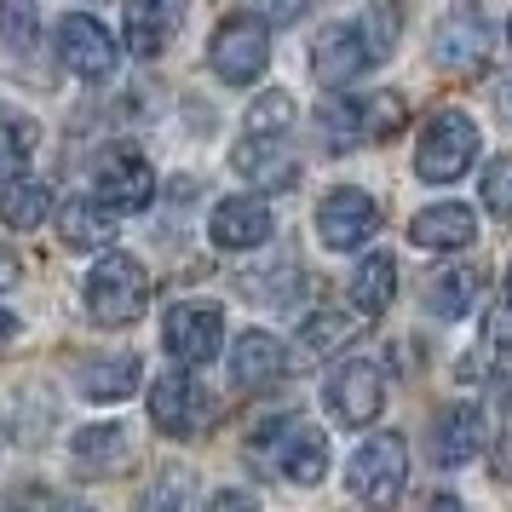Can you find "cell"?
Returning <instances> with one entry per match:
<instances>
[{
    "instance_id": "cell-10",
    "label": "cell",
    "mask_w": 512,
    "mask_h": 512,
    "mask_svg": "<svg viewBox=\"0 0 512 512\" xmlns=\"http://www.w3.org/2000/svg\"><path fill=\"white\" fill-rule=\"evenodd\" d=\"M323 403H328V415L340 420V426H369V420L380 415V403H386L380 363H369V357H351V363H340V369H328Z\"/></svg>"
},
{
    "instance_id": "cell-31",
    "label": "cell",
    "mask_w": 512,
    "mask_h": 512,
    "mask_svg": "<svg viewBox=\"0 0 512 512\" xmlns=\"http://www.w3.org/2000/svg\"><path fill=\"white\" fill-rule=\"evenodd\" d=\"M288 121H294V104L282 93H265L248 104V121H242V133H254V139H282L288 133Z\"/></svg>"
},
{
    "instance_id": "cell-9",
    "label": "cell",
    "mask_w": 512,
    "mask_h": 512,
    "mask_svg": "<svg viewBox=\"0 0 512 512\" xmlns=\"http://www.w3.org/2000/svg\"><path fill=\"white\" fill-rule=\"evenodd\" d=\"M150 420L167 438H196L213 420V397L202 392L196 374H156L150 380Z\"/></svg>"
},
{
    "instance_id": "cell-29",
    "label": "cell",
    "mask_w": 512,
    "mask_h": 512,
    "mask_svg": "<svg viewBox=\"0 0 512 512\" xmlns=\"http://www.w3.org/2000/svg\"><path fill=\"white\" fill-rule=\"evenodd\" d=\"M139 512H196V472H190V466H162V472L144 484Z\"/></svg>"
},
{
    "instance_id": "cell-32",
    "label": "cell",
    "mask_w": 512,
    "mask_h": 512,
    "mask_svg": "<svg viewBox=\"0 0 512 512\" xmlns=\"http://www.w3.org/2000/svg\"><path fill=\"white\" fill-rule=\"evenodd\" d=\"M484 208L512 225V156H495L484 167Z\"/></svg>"
},
{
    "instance_id": "cell-36",
    "label": "cell",
    "mask_w": 512,
    "mask_h": 512,
    "mask_svg": "<svg viewBox=\"0 0 512 512\" xmlns=\"http://www.w3.org/2000/svg\"><path fill=\"white\" fill-rule=\"evenodd\" d=\"M495 461H501L495 472H501V478L512 484V426H507V438H501V449H495Z\"/></svg>"
},
{
    "instance_id": "cell-40",
    "label": "cell",
    "mask_w": 512,
    "mask_h": 512,
    "mask_svg": "<svg viewBox=\"0 0 512 512\" xmlns=\"http://www.w3.org/2000/svg\"><path fill=\"white\" fill-rule=\"evenodd\" d=\"M507 305H512V265H507Z\"/></svg>"
},
{
    "instance_id": "cell-26",
    "label": "cell",
    "mask_w": 512,
    "mask_h": 512,
    "mask_svg": "<svg viewBox=\"0 0 512 512\" xmlns=\"http://www.w3.org/2000/svg\"><path fill=\"white\" fill-rule=\"evenodd\" d=\"M47 213H52V185H41V179H12L0 190V225L6 231H35Z\"/></svg>"
},
{
    "instance_id": "cell-34",
    "label": "cell",
    "mask_w": 512,
    "mask_h": 512,
    "mask_svg": "<svg viewBox=\"0 0 512 512\" xmlns=\"http://www.w3.org/2000/svg\"><path fill=\"white\" fill-rule=\"evenodd\" d=\"M208 512H259V507H254V495H242V489H219L208 501Z\"/></svg>"
},
{
    "instance_id": "cell-7",
    "label": "cell",
    "mask_w": 512,
    "mask_h": 512,
    "mask_svg": "<svg viewBox=\"0 0 512 512\" xmlns=\"http://www.w3.org/2000/svg\"><path fill=\"white\" fill-rule=\"evenodd\" d=\"M162 346L179 369H202L225 346V311L208 300H179L162 323Z\"/></svg>"
},
{
    "instance_id": "cell-12",
    "label": "cell",
    "mask_w": 512,
    "mask_h": 512,
    "mask_svg": "<svg viewBox=\"0 0 512 512\" xmlns=\"http://www.w3.org/2000/svg\"><path fill=\"white\" fill-rule=\"evenodd\" d=\"M369 64H380V52H374L363 24H328L323 35L311 41V70H317L323 87H346V81H357Z\"/></svg>"
},
{
    "instance_id": "cell-22",
    "label": "cell",
    "mask_w": 512,
    "mask_h": 512,
    "mask_svg": "<svg viewBox=\"0 0 512 512\" xmlns=\"http://www.w3.org/2000/svg\"><path fill=\"white\" fill-rule=\"evenodd\" d=\"M236 173L254 190H288L300 179V162L282 150V139H254V133H248L242 150H236Z\"/></svg>"
},
{
    "instance_id": "cell-18",
    "label": "cell",
    "mask_w": 512,
    "mask_h": 512,
    "mask_svg": "<svg viewBox=\"0 0 512 512\" xmlns=\"http://www.w3.org/2000/svg\"><path fill=\"white\" fill-rule=\"evenodd\" d=\"M478 236V213L466 202H438V208H420L415 225H409V242L426 248V254H449V248H466Z\"/></svg>"
},
{
    "instance_id": "cell-20",
    "label": "cell",
    "mask_w": 512,
    "mask_h": 512,
    "mask_svg": "<svg viewBox=\"0 0 512 512\" xmlns=\"http://www.w3.org/2000/svg\"><path fill=\"white\" fill-rule=\"evenodd\" d=\"M58 236H64V248H75V254H98V248L116 242V213L104 208L98 196H75V202L58 208Z\"/></svg>"
},
{
    "instance_id": "cell-19",
    "label": "cell",
    "mask_w": 512,
    "mask_h": 512,
    "mask_svg": "<svg viewBox=\"0 0 512 512\" xmlns=\"http://www.w3.org/2000/svg\"><path fill=\"white\" fill-rule=\"evenodd\" d=\"M139 374H144V363L127 357V351H116V357H81L75 363V392L93 397V403H121V397L139 392Z\"/></svg>"
},
{
    "instance_id": "cell-5",
    "label": "cell",
    "mask_w": 512,
    "mask_h": 512,
    "mask_svg": "<svg viewBox=\"0 0 512 512\" xmlns=\"http://www.w3.org/2000/svg\"><path fill=\"white\" fill-rule=\"evenodd\" d=\"M472 162H478V121L461 110H443L426 121V133L415 144V173L426 185H455Z\"/></svg>"
},
{
    "instance_id": "cell-6",
    "label": "cell",
    "mask_w": 512,
    "mask_h": 512,
    "mask_svg": "<svg viewBox=\"0 0 512 512\" xmlns=\"http://www.w3.org/2000/svg\"><path fill=\"white\" fill-rule=\"evenodd\" d=\"M317 127L328 133L334 150L386 139V133L403 127V98H397V93H380V98H323V104H317Z\"/></svg>"
},
{
    "instance_id": "cell-23",
    "label": "cell",
    "mask_w": 512,
    "mask_h": 512,
    "mask_svg": "<svg viewBox=\"0 0 512 512\" xmlns=\"http://www.w3.org/2000/svg\"><path fill=\"white\" fill-rule=\"evenodd\" d=\"M478 294H484V271L478 265H449V271H438L426 282V311L443 317V323H455V317H466L478 305Z\"/></svg>"
},
{
    "instance_id": "cell-14",
    "label": "cell",
    "mask_w": 512,
    "mask_h": 512,
    "mask_svg": "<svg viewBox=\"0 0 512 512\" xmlns=\"http://www.w3.org/2000/svg\"><path fill=\"white\" fill-rule=\"evenodd\" d=\"M432 58H438L449 75H478L489 58V24L478 6H455L449 18L432 35Z\"/></svg>"
},
{
    "instance_id": "cell-13",
    "label": "cell",
    "mask_w": 512,
    "mask_h": 512,
    "mask_svg": "<svg viewBox=\"0 0 512 512\" xmlns=\"http://www.w3.org/2000/svg\"><path fill=\"white\" fill-rule=\"evenodd\" d=\"M58 58H64V70L81 75V81H110L121 64L116 41H110V29L87 18V12H70L64 24H58Z\"/></svg>"
},
{
    "instance_id": "cell-21",
    "label": "cell",
    "mask_w": 512,
    "mask_h": 512,
    "mask_svg": "<svg viewBox=\"0 0 512 512\" xmlns=\"http://www.w3.org/2000/svg\"><path fill=\"white\" fill-rule=\"evenodd\" d=\"M282 369H288V357H282V340L277 334H265V328H248V334H236L231 346V374L236 386H277Z\"/></svg>"
},
{
    "instance_id": "cell-16",
    "label": "cell",
    "mask_w": 512,
    "mask_h": 512,
    "mask_svg": "<svg viewBox=\"0 0 512 512\" xmlns=\"http://www.w3.org/2000/svg\"><path fill=\"white\" fill-rule=\"evenodd\" d=\"M484 443H489V420L478 403H449L432 420V461L438 466H466Z\"/></svg>"
},
{
    "instance_id": "cell-11",
    "label": "cell",
    "mask_w": 512,
    "mask_h": 512,
    "mask_svg": "<svg viewBox=\"0 0 512 512\" xmlns=\"http://www.w3.org/2000/svg\"><path fill=\"white\" fill-rule=\"evenodd\" d=\"M380 231V202H374L369 190H328L323 208H317V236H323V248L334 254H351V248H363L369 236Z\"/></svg>"
},
{
    "instance_id": "cell-39",
    "label": "cell",
    "mask_w": 512,
    "mask_h": 512,
    "mask_svg": "<svg viewBox=\"0 0 512 512\" xmlns=\"http://www.w3.org/2000/svg\"><path fill=\"white\" fill-rule=\"evenodd\" d=\"M52 512H87V507H81V501H58Z\"/></svg>"
},
{
    "instance_id": "cell-37",
    "label": "cell",
    "mask_w": 512,
    "mask_h": 512,
    "mask_svg": "<svg viewBox=\"0 0 512 512\" xmlns=\"http://www.w3.org/2000/svg\"><path fill=\"white\" fill-rule=\"evenodd\" d=\"M12 334H18V317H12V311H0V346H6Z\"/></svg>"
},
{
    "instance_id": "cell-15",
    "label": "cell",
    "mask_w": 512,
    "mask_h": 512,
    "mask_svg": "<svg viewBox=\"0 0 512 512\" xmlns=\"http://www.w3.org/2000/svg\"><path fill=\"white\" fill-rule=\"evenodd\" d=\"M271 202L265 196H225L208 219V236L213 248H225V254H248V248H265L271 242Z\"/></svg>"
},
{
    "instance_id": "cell-2",
    "label": "cell",
    "mask_w": 512,
    "mask_h": 512,
    "mask_svg": "<svg viewBox=\"0 0 512 512\" xmlns=\"http://www.w3.org/2000/svg\"><path fill=\"white\" fill-rule=\"evenodd\" d=\"M208 64L225 87L259 81V75L271 70V24H265L259 12H231V18H219V29H213V41H208Z\"/></svg>"
},
{
    "instance_id": "cell-8",
    "label": "cell",
    "mask_w": 512,
    "mask_h": 512,
    "mask_svg": "<svg viewBox=\"0 0 512 512\" xmlns=\"http://www.w3.org/2000/svg\"><path fill=\"white\" fill-rule=\"evenodd\" d=\"M93 190L110 213H144L156 202V167L133 144H110L93 167Z\"/></svg>"
},
{
    "instance_id": "cell-35",
    "label": "cell",
    "mask_w": 512,
    "mask_h": 512,
    "mask_svg": "<svg viewBox=\"0 0 512 512\" xmlns=\"http://www.w3.org/2000/svg\"><path fill=\"white\" fill-rule=\"evenodd\" d=\"M18 282V259H12V248L0 242V288H12Z\"/></svg>"
},
{
    "instance_id": "cell-38",
    "label": "cell",
    "mask_w": 512,
    "mask_h": 512,
    "mask_svg": "<svg viewBox=\"0 0 512 512\" xmlns=\"http://www.w3.org/2000/svg\"><path fill=\"white\" fill-rule=\"evenodd\" d=\"M432 512H472V507H461L455 495H438V501H432Z\"/></svg>"
},
{
    "instance_id": "cell-41",
    "label": "cell",
    "mask_w": 512,
    "mask_h": 512,
    "mask_svg": "<svg viewBox=\"0 0 512 512\" xmlns=\"http://www.w3.org/2000/svg\"><path fill=\"white\" fill-rule=\"evenodd\" d=\"M507 35H512V29H507Z\"/></svg>"
},
{
    "instance_id": "cell-30",
    "label": "cell",
    "mask_w": 512,
    "mask_h": 512,
    "mask_svg": "<svg viewBox=\"0 0 512 512\" xmlns=\"http://www.w3.org/2000/svg\"><path fill=\"white\" fill-rule=\"evenodd\" d=\"M35 139H41V133H35V121L0 104V185H12V179L29 167V156H35Z\"/></svg>"
},
{
    "instance_id": "cell-24",
    "label": "cell",
    "mask_w": 512,
    "mask_h": 512,
    "mask_svg": "<svg viewBox=\"0 0 512 512\" xmlns=\"http://www.w3.org/2000/svg\"><path fill=\"white\" fill-rule=\"evenodd\" d=\"M236 282H242V294H248L254 305H294L300 300V288H305L300 282V259L294 254L288 259L277 254L271 265H254V271H242Z\"/></svg>"
},
{
    "instance_id": "cell-4",
    "label": "cell",
    "mask_w": 512,
    "mask_h": 512,
    "mask_svg": "<svg viewBox=\"0 0 512 512\" xmlns=\"http://www.w3.org/2000/svg\"><path fill=\"white\" fill-rule=\"evenodd\" d=\"M81 300H87V311H93L98 323H133V317H144V305H150V277H144L139 259L127 254H104L93 265V277H87V288H81Z\"/></svg>"
},
{
    "instance_id": "cell-17",
    "label": "cell",
    "mask_w": 512,
    "mask_h": 512,
    "mask_svg": "<svg viewBox=\"0 0 512 512\" xmlns=\"http://www.w3.org/2000/svg\"><path fill=\"white\" fill-rule=\"evenodd\" d=\"M185 6L179 0H127V52L133 58H162L179 35Z\"/></svg>"
},
{
    "instance_id": "cell-27",
    "label": "cell",
    "mask_w": 512,
    "mask_h": 512,
    "mask_svg": "<svg viewBox=\"0 0 512 512\" xmlns=\"http://www.w3.org/2000/svg\"><path fill=\"white\" fill-rule=\"evenodd\" d=\"M392 294H397V259L392 254H369L363 265H357V277H351L357 311H363V317H380V311L392 305Z\"/></svg>"
},
{
    "instance_id": "cell-25",
    "label": "cell",
    "mask_w": 512,
    "mask_h": 512,
    "mask_svg": "<svg viewBox=\"0 0 512 512\" xmlns=\"http://www.w3.org/2000/svg\"><path fill=\"white\" fill-rule=\"evenodd\" d=\"M127 455H133V443H127V432H121L116 420H98L87 432H75V461L87 466V472H121Z\"/></svg>"
},
{
    "instance_id": "cell-1",
    "label": "cell",
    "mask_w": 512,
    "mask_h": 512,
    "mask_svg": "<svg viewBox=\"0 0 512 512\" xmlns=\"http://www.w3.org/2000/svg\"><path fill=\"white\" fill-rule=\"evenodd\" d=\"M248 461L259 472H282L294 484H317L328 472V438L317 426H305L300 415H265L259 432L248 438Z\"/></svg>"
},
{
    "instance_id": "cell-33",
    "label": "cell",
    "mask_w": 512,
    "mask_h": 512,
    "mask_svg": "<svg viewBox=\"0 0 512 512\" xmlns=\"http://www.w3.org/2000/svg\"><path fill=\"white\" fill-rule=\"evenodd\" d=\"M305 6H311V0H259V18H265V24H300L305 18Z\"/></svg>"
},
{
    "instance_id": "cell-3",
    "label": "cell",
    "mask_w": 512,
    "mask_h": 512,
    "mask_svg": "<svg viewBox=\"0 0 512 512\" xmlns=\"http://www.w3.org/2000/svg\"><path fill=\"white\" fill-rule=\"evenodd\" d=\"M346 484L369 512H392L403 484H409V443L397 432H374L369 443H357V455L346 466Z\"/></svg>"
},
{
    "instance_id": "cell-28",
    "label": "cell",
    "mask_w": 512,
    "mask_h": 512,
    "mask_svg": "<svg viewBox=\"0 0 512 512\" xmlns=\"http://www.w3.org/2000/svg\"><path fill=\"white\" fill-rule=\"evenodd\" d=\"M351 334H357V328H351V317L346 311H311V317H305V328H300V363H323V357H334V351L346 346Z\"/></svg>"
}]
</instances>
